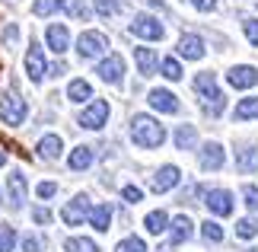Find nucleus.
<instances>
[{
  "mask_svg": "<svg viewBox=\"0 0 258 252\" xmlns=\"http://www.w3.org/2000/svg\"><path fill=\"white\" fill-rule=\"evenodd\" d=\"M191 233H195V224H191V220H188V217H175V220H172V239H169V246H166L163 252H169L172 246L185 243Z\"/></svg>",
  "mask_w": 258,
  "mask_h": 252,
  "instance_id": "obj_16",
  "label": "nucleus"
},
{
  "mask_svg": "<svg viewBox=\"0 0 258 252\" xmlns=\"http://www.w3.org/2000/svg\"><path fill=\"white\" fill-rule=\"evenodd\" d=\"M105 122H108V103H105V99H96L89 109H83V112H80V125L89 128V131H99Z\"/></svg>",
  "mask_w": 258,
  "mask_h": 252,
  "instance_id": "obj_5",
  "label": "nucleus"
},
{
  "mask_svg": "<svg viewBox=\"0 0 258 252\" xmlns=\"http://www.w3.org/2000/svg\"><path fill=\"white\" fill-rule=\"evenodd\" d=\"M7 185H10V201H13V205H23V201H26V179L19 173H13Z\"/></svg>",
  "mask_w": 258,
  "mask_h": 252,
  "instance_id": "obj_23",
  "label": "nucleus"
},
{
  "mask_svg": "<svg viewBox=\"0 0 258 252\" xmlns=\"http://www.w3.org/2000/svg\"><path fill=\"white\" fill-rule=\"evenodd\" d=\"M67 99H71V103H86V99H93V86H89L86 80H74V83L67 86Z\"/></svg>",
  "mask_w": 258,
  "mask_h": 252,
  "instance_id": "obj_21",
  "label": "nucleus"
},
{
  "mask_svg": "<svg viewBox=\"0 0 258 252\" xmlns=\"http://www.w3.org/2000/svg\"><path fill=\"white\" fill-rule=\"evenodd\" d=\"M178 179H182V173H178V166H163L160 173L153 176L150 188H153V191H169V188H175V185H178Z\"/></svg>",
  "mask_w": 258,
  "mask_h": 252,
  "instance_id": "obj_14",
  "label": "nucleus"
},
{
  "mask_svg": "<svg viewBox=\"0 0 258 252\" xmlns=\"http://www.w3.org/2000/svg\"><path fill=\"white\" fill-rule=\"evenodd\" d=\"M108 220H112V205H99L89 211V224H93L99 233H105L108 230Z\"/></svg>",
  "mask_w": 258,
  "mask_h": 252,
  "instance_id": "obj_18",
  "label": "nucleus"
},
{
  "mask_svg": "<svg viewBox=\"0 0 258 252\" xmlns=\"http://www.w3.org/2000/svg\"><path fill=\"white\" fill-rule=\"evenodd\" d=\"M178 55L188 58V61H201V58H204L201 35H182V38H178Z\"/></svg>",
  "mask_w": 258,
  "mask_h": 252,
  "instance_id": "obj_15",
  "label": "nucleus"
},
{
  "mask_svg": "<svg viewBox=\"0 0 258 252\" xmlns=\"http://www.w3.org/2000/svg\"><path fill=\"white\" fill-rule=\"evenodd\" d=\"M226 83L236 86V89H249V86H255V83H258V70H255V67L239 64V67H233L230 74H226Z\"/></svg>",
  "mask_w": 258,
  "mask_h": 252,
  "instance_id": "obj_9",
  "label": "nucleus"
},
{
  "mask_svg": "<svg viewBox=\"0 0 258 252\" xmlns=\"http://www.w3.org/2000/svg\"><path fill=\"white\" fill-rule=\"evenodd\" d=\"M89 163H93V150H89V147L71 150V169H86Z\"/></svg>",
  "mask_w": 258,
  "mask_h": 252,
  "instance_id": "obj_25",
  "label": "nucleus"
},
{
  "mask_svg": "<svg viewBox=\"0 0 258 252\" xmlns=\"http://www.w3.org/2000/svg\"><path fill=\"white\" fill-rule=\"evenodd\" d=\"M26 74L32 77L35 83H38V80H42V77L48 74V61H45V52H42V48H38L35 42L29 45V52H26Z\"/></svg>",
  "mask_w": 258,
  "mask_h": 252,
  "instance_id": "obj_7",
  "label": "nucleus"
},
{
  "mask_svg": "<svg viewBox=\"0 0 258 252\" xmlns=\"http://www.w3.org/2000/svg\"><path fill=\"white\" fill-rule=\"evenodd\" d=\"M191 7H198V10H214L217 7V0H188Z\"/></svg>",
  "mask_w": 258,
  "mask_h": 252,
  "instance_id": "obj_43",
  "label": "nucleus"
},
{
  "mask_svg": "<svg viewBox=\"0 0 258 252\" xmlns=\"http://www.w3.org/2000/svg\"><path fill=\"white\" fill-rule=\"evenodd\" d=\"M96 13L99 16H115L118 13V0H96Z\"/></svg>",
  "mask_w": 258,
  "mask_h": 252,
  "instance_id": "obj_36",
  "label": "nucleus"
},
{
  "mask_svg": "<svg viewBox=\"0 0 258 252\" xmlns=\"http://www.w3.org/2000/svg\"><path fill=\"white\" fill-rule=\"evenodd\" d=\"M16 246V230L10 224H0V252H13Z\"/></svg>",
  "mask_w": 258,
  "mask_h": 252,
  "instance_id": "obj_30",
  "label": "nucleus"
},
{
  "mask_svg": "<svg viewBox=\"0 0 258 252\" xmlns=\"http://www.w3.org/2000/svg\"><path fill=\"white\" fill-rule=\"evenodd\" d=\"M32 220H35V224H51V211H48V208H35Z\"/></svg>",
  "mask_w": 258,
  "mask_h": 252,
  "instance_id": "obj_39",
  "label": "nucleus"
},
{
  "mask_svg": "<svg viewBox=\"0 0 258 252\" xmlns=\"http://www.w3.org/2000/svg\"><path fill=\"white\" fill-rule=\"evenodd\" d=\"M23 252H42V243H38V236H23Z\"/></svg>",
  "mask_w": 258,
  "mask_h": 252,
  "instance_id": "obj_40",
  "label": "nucleus"
},
{
  "mask_svg": "<svg viewBox=\"0 0 258 252\" xmlns=\"http://www.w3.org/2000/svg\"><path fill=\"white\" fill-rule=\"evenodd\" d=\"M258 169V147H249L239 154V173H255Z\"/></svg>",
  "mask_w": 258,
  "mask_h": 252,
  "instance_id": "obj_26",
  "label": "nucleus"
},
{
  "mask_svg": "<svg viewBox=\"0 0 258 252\" xmlns=\"http://www.w3.org/2000/svg\"><path fill=\"white\" fill-rule=\"evenodd\" d=\"M99 77L105 80V83H121V77H124V61H121V55H112V58H105L102 64H99L96 70Z\"/></svg>",
  "mask_w": 258,
  "mask_h": 252,
  "instance_id": "obj_11",
  "label": "nucleus"
},
{
  "mask_svg": "<svg viewBox=\"0 0 258 252\" xmlns=\"http://www.w3.org/2000/svg\"><path fill=\"white\" fill-rule=\"evenodd\" d=\"M7 163V154H0V166H4Z\"/></svg>",
  "mask_w": 258,
  "mask_h": 252,
  "instance_id": "obj_44",
  "label": "nucleus"
},
{
  "mask_svg": "<svg viewBox=\"0 0 258 252\" xmlns=\"http://www.w3.org/2000/svg\"><path fill=\"white\" fill-rule=\"evenodd\" d=\"M131 32H134L137 38H150V42H160V38L166 35V32H163V26L156 23L153 16H144V13L131 23Z\"/></svg>",
  "mask_w": 258,
  "mask_h": 252,
  "instance_id": "obj_6",
  "label": "nucleus"
},
{
  "mask_svg": "<svg viewBox=\"0 0 258 252\" xmlns=\"http://www.w3.org/2000/svg\"><path fill=\"white\" fill-rule=\"evenodd\" d=\"M61 10H64L67 16H77V19H86L89 16V10H86L83 0H61Z\"/></svg>",
  "mask_w": 258,
  "mask_h": 252,
  "instance_id": "obj_29",
  "label": "nucleus"
},
{
  "mask_svg": "<svg viewBox=\"0 0 258 252\" xmlns=\"http://www.w3.org/2000/svg\"><path fill=\"white\" fill-rule=\"evenodd\" d=\"M252 252H255V249H252Z\"/></svg>",
  "mask_w": 258,
  "mask_h": 252,
  "instance_id": "obj_45",
  "label": "nucleus"
},
{
  "mask_svg": "<svg viewBox=\"0 0 258 252\" xmlns=\"http://www.w3.org/2000/svg\"><path fill=\"white\" fill-rule=\"evenodd\" d=\"M163 77H166V80H172V83H175V80H182V64H178L172 55L163 61Z\"/></svg>",
  "mask_w": 258,
  "mask_h": 252,
  "instance_id": "obj_32",
  "label": "nucleus"
},
{
  "mask_svg": "<svg viewBox=\"0 0 258 252\" xmlns=\"http://www.w3.org/2000/svg\"><path fill=\"white\" fill-rule=\"evenodd\" d=\"M134 58H137L141 74H144V77H153V70H156V55H153V48H137Z\"/></svg>",
  "mask_w": 258,
  "mask_h": 252,
  "instance_id": "obj_19",
  "label": "nucleus"
},
{
  "mask_svg": "<svg viewBox=\"0 0 258 252\" xmlns=\"http://www.w3.org/2000/svg\"><path fill=\"white\" fill-rule=\"evenodd\" d=\"M105 48H108V38L102 32H83L80 35V42H77V52H80V58H96V55H105Z\"/></svg>",
  "mask_w": 258,
  "mask_h": 252,
  "instance_id": "obj_4",
  "label": "nucleus"
},
{
  "mask_svg": "<svg viewBox=\"0 0 258 252\" xmlns=\"http://www.w3.org/2000/svg\"><path fill=\"white\" fill-rule=\"evenodd\" d=\"M207 208H211L217 217H230L233 214V195L226 188H211L207 191Z\"/></svg>",
  "mask_w": 258,
  "mask_h": 252,
  "instance_id": "obj_8",
  "label": "nucleus"
},
{
  "mask_svg": "<svg viewBox=\"0 0 258 252\" xmlns=\"http://www.w3.org/2000/svg\"><path fill=\"white\" fill-rule=\"evenodd\" d=\"M223 160H226V154H223L220 144H207L201 150V160H198V163H201V169H220Z\"/></svg>",
  "mask_w": 258,
  "mask_h": 252,
  "instance_id": "obj_17",
  "label": "nucleus"
},
{
  "mask_svg": "<svg viewBox=\"0 0 258 252\" xmlns=\"http://www.w3.org/2000/svg\"><path fill=\"white\" fill-rule=\"evenodd\" d=\"M255 233H258L255 220H239V224H236V236H239V239H252Z\"/></svg>",
  "mask_w": 258,
  "mask_h": 252,
  "instance_id": "obj_35",
  "label": "nucleus"
},
{
  "mask_svg": "<svg viewBox=\"0 0 258 252\" xmlns=\"http://www.w3.org/2000/svg\"><path fill=\"white\" fill-rule=\"evenodd\" d=\"M175 147L178 150H191V144H195V140H198V131H195V125H182V128H178L175 131Z\"/></svg>",
  "mask_w": 258,
  "mask_h": 252,
  "instance_id": "obj_22",
  "label": "nucleus"
},
{
  "mask_svg": "<svg viewBox=\"0 0 258 252\" xmlns=\"http://www.w3.org/2000/svg\"><path fill=\"white\" fill-rule=\"evenodd\" d=\"M147 103H150L156 112H178V99L169 93V89H150V96H147Z\"/></svg>",
  "mask_w": 258,
  "mask_h": 252,
  "instance_id": "obj_13",
  "label": "nucleus"
},
{
  "mask_svg": "<svg viewBox=\"0 0 258 252\" xmlns=\"http://www.w3.org/2000/svg\"><path fill=\"white\" fill-rule=\"evenodd\" d=\"M121 195H124L127 201H141V198H144V195H141V188H134V185H124V188H121Z\"/></svg>",
  "mask_w": 258,
  "mask_h": 252,
  "instance_id": "obj_42",
  "label": "nucleus"
},
{
  "mask_svg": "<svg viewBox=\"0 0 258 252\" xmlns=\"http://www.w3.org/2000/svg\"><path fill=\"white\" fill-rule=\"evenodd\" d=\"M64 249L67 252H99V246L93 243V239H83V236H71L64 243Z\"/></svg>",
  "mask_w": 258,
  "mask_h": 252,
  "instance_id": "obj_27",
  "label": "nucleus"
},
{
  "mask_svg": "<svg viewBox=\"0 0 258 252\" xmlns=\"http://www.w3.org/2000/svg\"><path fill=\"white\" fill-rule=\"evenodd\" d=\"M26 115H29V109H26L23 99H16V96H4V99H0V122H7V125H23Z\"/></svg>",
  "mask_w": 258,
  "mask_h": 252,
  "instance_id": "obj_3",
  "label": "nucleus"
},
{
  "mask_svg": "<svg viewBox=\"0 0 258 252\" xmlns=\"http://www.w3.org/2000/svg\"><path fill=\"white\" fill-rule=\"evenodd\" d=\"M86 214H89V198H86V195H77L71 205L64 208V214H61V217H64V224H67V227H77V224H83V217H86Z\"/></svg>",
  "mask_w": 258,
  "mask_h": 252,
  "instance_id": "obj_10",
  "label": "nucleus"
},
{
  "mask_svg": "<svg viewBox=\"0 0 258 252\" xmlns=\"http://www.w3.org/2000/svg\"><path fill=\"white\" fill-rule=\"evenodd\" d=\"M45 38H48V48L57 52V55H64L67 48H71V32H67V26H61V23H51V26H48Z\"/></svg>",
  "mask_w": 258,
  "mask_h": 252,
  "instance_id": "obj_12",
  "label": "nucleus"
},
{
  "mask_svg": "<svg viewBox=\"0 0 258 252\" xmlns=\"http://www.w3.org/2000/svg\"><path fill=\"white\" fill-rule=\"evenodd\" d=\"M195 93H198L201 106H204L211 115H220V112H223V93L217 89V77H214V74H198V77H195Z\"/></svg>",
  "mask_w": 258,
  "mask_h": 252,
  "instance_id": "obj_2",
  "label": "nucleus"
},
{
  "mask_svg": "<svg viewBox=\"0 0 258 252\" xmlns=\"http://www.w3.org/2000/svg\"><path fill=\"white\" fill-rule=\"evenodd\" d=\"M242 195H245V208H249V211H258V188H255V185H245Z\"/></svg>",
  "mask_w": 258,
  "mask_h": 252,
  "instance_id": "obj_38",
  "label": "nucleus"
},
{
  "mask_svg": "<svg viewBox=\"0 0 258 252\" xmlns=\"http://www.w3.org/2000/svg\"><path fill=\"white\" fill-rule=\"evenodd\" d=\"M201 233H204V239H211V243H220V239H223V227L214 224V220H207V224H201Z\"/></svg>",
  "mask_w": 258,
  "mask_h": 252,
  "instance_id": "obj_33",
  "label": "nucleus"
},
{
  "mask_svg": "<svg viewBox=\"0 0 258 252\" xmlns=\"http://www.w3.org/2000/svg\"><path fill=\"white\" fill-rule=\"evenodd\" d=\"M131 137H134V144H137V147L153 150V147H160L163 140H166V131H163V125L156 122V118L137 115V118H134V125H131Z\"/></svg>",
  "mask_w": 258,
  "mask_h": 252,
  "instance_id": "obj_1",
  "label": "nucleus"
},
{
  "mask_svg": "<svg viewBox=\"0 0 258 252\" xmlns=\"http://www.w3.org/2000/svg\"><path fill=\"white\" fill-rule=\"evenodd\" d=\"M242 29H245V38H249V42L258 48V19H245Z\"/></svg>",
  "mask_w": 258,
  "mask_h": 252,
  "instance_id": "obj_37",
  "label": "nucleus"
},
{
  "mask_svg": "<svg viewBox=\"0 0 258 252\" xmlns=\"http://www.w3.org/2000/svg\"><path fill=\"white\" fill-rule=\"evenodd\" d=\"M236 118H239V122H245V118H258V99L255 96L242 99V103L236 106Z\"/></svg>",
  "mask_w": 258,
  "mask_h": 252,
  "instance_id": "obj_28",
  "label": "nucleus"
},
{
  "mask_svg": "<svg viewBox=\"0 0 258 252\" xmlns=\"http://www.w3.org/2000/svg\"><path fill=\"white\" fill-rule=\"evenodd\" d=\"M54 10H61V0H35V4H32L35 16H51Z\"/></svg>",
  "mask_w": 258,
  "mask_h": 252,
  "instance_id": "obj_31",
  "label": "nucleus"
},
{
  "mask_svg": "<svg viewBox=\"0 0 258 252\" xmlns=\"http://www.w3.org/2000/svg\"><path fill=\"white\" fill-rule=\"evenodd\" d=\"M115 252H147V246L137 236H127V239H121V243L115 246Z\"/></svg>",
  "mask_w": 258,
  "mask_h": 252,
  "instance_id": "obj_34",
  "label": "nucleus"
},
{
  "mask_svg": "<svg viewBox=\"0 0 258 252\" xmlns=\"http://www.w3.org/2000/svg\"><path fill=\"white\" fill-rule=\"evenodd\" d=\"M38 154L48 157V160H57V157H61V137H57V134H45L42 140H38Z\"/></svg>",
  "mask_w": 258,
  "mask_h": 252,
  "instance_id": "obj_20",
  "label": "nucleus"
},
{
  "mask_svg": "<svg viewBox=\"0 0 258 252\" xmlns=\"http://www.w3.org/2000/svg\"><path fill=\"white\" fill-rule=\"evenodd\" d=\"M166 224H169L166 211H153V214H147V220H144L147 233H163V230H166Z\"/></svg>",
  "mask_w": 258,
  "mask_h": 252,
  "instance_id": "obj_24",
  "label": "nucleus"
},
{
  "mask_svg": "<svg viewBox=\"0 0 258 252\" xmlns=\"http://www.w3.org/2000/svg\"><path fill=\"white\" fill-rule=\"evenodd\" d=\"M35 191H38V198H42V201H45V198H51V195H54V191H57V185H54V182H42V185H38Z\"/></svg>",
  "mask_w": 258,
  "mask_h": 252,
  "instance_id": "obj_41",
  "label": "nucleus"
}]
</instances>
